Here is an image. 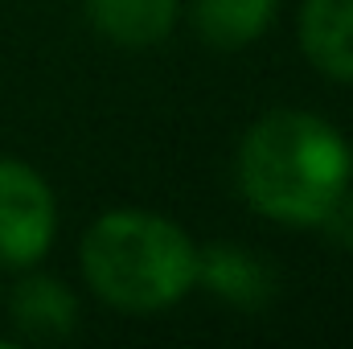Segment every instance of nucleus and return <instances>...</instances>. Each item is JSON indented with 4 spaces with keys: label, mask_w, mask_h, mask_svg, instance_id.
Here are the masks:
<instances>
[{
    "label": "nucleus",
    "mask_w": 353,
    "mask_h": 349,
    "mask_svg": "<svg viewBox=\"0 0 353 349\" xmlns=\"http://www.w3.org/2000/svg\"><path fill=\"white\" fill-rule=\"evenodd\" d=\"M296 37L325 79L353 83V0H304Z\"/></svg>",
    "instance_id": "4"
},
{
    "label": "nucleus",
    "mask_w": 353,
    "mask_h": 349,
    "mask_svg": "<svg viewBox=\"0 0 353 349\" xmlns=\"http://www.w3.org/2000/svg\"><path fill=\"white\" fill-rule=\"evenodd\" d=\"M58 239V197L25 161L0 157V267L25 271Z\"/></svg>",
    "instance_id": "3"
},
{
    "label": "nucleus",
    "mask_w": 353,
    "mask_h": 349,
    "mask_svg": "<svg viewBox=\"0 0 353 349\" xmlns=\"http://www.w3.org/2000/svg\"><path fill=\"white\" fill-rule=\"evenodd\" d=\"M275 8H279V0H193L189 21L205 46L243 50L267 33Z\"/></svg>",
    "instance_id": "7"
},
{
    "label": "nucleus",
    "mask_w": 353,
    "mask_h": 349,
    "mask_svg": "<svg viewBox=\"0 0 353 349\" xmlns=\"http://www.w3.org/2000/svg\"><path fill=\"white\" fill-rule=\"evenodd\" d=\"M176 0H87V21L90 29L123 50H144L157 46L173 33Z\"/></svg>",
    "instance_id": "6"
},
{
    "label": "nucleus",
    "mask_w": 353,
    "mask_h": 349,
    "mask_svg": "<svg viewBox=\"0 0 353 349\" xmlns=\"http://www.w3.org/2000/svg\"><path fill=\"white\" fill-rule=\"evenodd\" d=\"M234 173L255 214L292 230H321L353 189V144L325 115L279 107L247 128Z\"/></svg>",
    "instance_id": "1"
},
{
    "label": "nucleus",
    "mask_w": 353,
    "mask_h": 349,
    "mask_svg": "<svg viewBox=\"0 0 353 349\" xmlns=\"http://www.w3.org/2000/svg\"><path fill=\"white\" fill-rule=\"evenodd\" d=\"M12 317L29 337H66L79 325V300L54 275H25L12 288Z\"/></svg>",
    "instance_id": "8"
},
{
    "label": "nucleus",
    "mask_w": 353,
    "mask_h": 349,
    "mask_svg": "<svg viewBox=\"0 0 353 349\" xmlns=\"http://www.w3.org/2000/svg\"><path fill=\"white\" fill-rule=\"evenodd\" d=\"M321 230H329L341 247H350V251H353V189L337 201V206H333V214L325 218V226H321Z\"/></svg>",
    "instance_id": "9"
},
{
    "label": "nucleus",
    "mask_w": 353,
    "mask_h": 349,
    "mask_svg": "<svg viewBox=\"0 0 353 349\" xmlns=\"http://www.w3.org/2000/svg\"><path fill=\"white\" fill-rule=\"evenodd\" d=\"M197 288H210L218 300L234 308H263L275 292V275L247 247L214 243L197 247Z\"/></svg>",
    "instance_id": "5"
},
{
    "label": "nucleus",
    "mask_w": 353,
    "mask_h": 349,
    "mask_svg": "<svg viewBox=\"0 0 353 349\" xmlns=\"http://www.w3.org/2000/svg\"><path fill=\"white\" fill-rule=\"evenodd\" d=\"M83 279L119 312H165L197 288V243L157 210H107L83 235Z\"/></svg>",
    "instance_id": "2"
}]
</instances>
